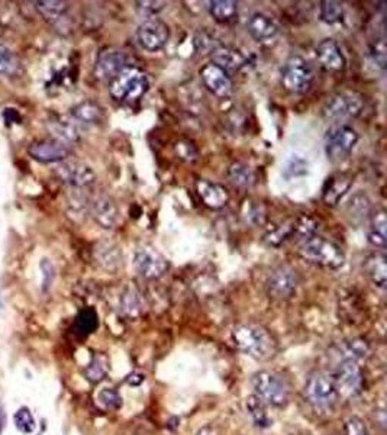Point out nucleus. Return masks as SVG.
I'll use <instances>...</instances> for the list:
<instances>
[{
    "label": "nucleus",
    "instance_id": "nucleus-18",
    "mask_svg": "<svg viewBox=\"0 0 387 435\" xmlns=\"http://www.w3.org/2000/svg\"><path fill=\"white\" fill-rule=\"evenodd\" d=\"M196 192L203 205L212 211H219L229 202V192L226 187L208 179H199L196 182Z\"/></svg>",
    "mask_w": 387,
    "mask_h": 435
},
{
    "label": "nucleus",
    "instance_id": "nucleus-43",
    "mask_svg": "<svg viewBox=\"0 0 387 435\" xmlns=\"http://www.w3.org/2000/svg\"><path fill=\"white\" fill-rule=\"evenodd\" d=\"M345 434L346 435H370L363 419H360L359 416H351L350 419H346Z\"/></svg>",
    "mask_w": 387,
    "mask_h": 435
},
{
    "label": "nucleus",
    "instance_id": "nucleus-21",
    "mask_svg": "<svg viewBox=\"0 0 387 435\" xmlns=\"http://www.w3.org/2000/svg\"><path fill=\"white\" fill-rule=\"evenodd\" d=\"M353 186V177L346 173H336L327 179L322 189V201L327 206H336Z\"/></svg>",
    "mask_w": 387,
    "mask_h": 435
},
{
    "label": "nucleus",
    "instance_id": "nucleus-38",
    "mask_svg": "<svg viewBox=\"0 0 387 435\" xmlns=\"http://www.w3.org/2000/svg\"><path fill=\"white\" fill-rule=\"evenodd\" d=\"M97 402L106 411H120L122 408V397L118 390L112 387H105L97 393Z\"/></svg>",
    "mask_w": 387,
    "mask_h": 435
},
{
    "label": "nucleus",
    "instance_id": "nucleus-7",
    "mask_svg": "<svg viewBox=\"0 0 387 435\" xmlns=\"http://www.w3.org/2000/svg\"><path fill=\"white\" fill-rule=\"evenodd\" d=\"M359 142L357 131L346 124L332 125L324 138V148L328 160L332 163H341L350 157Z\"/></svg>",
    "mask_w": 387,
    "mask_h": 435
},
{
    "label": "nucleus",
    "instance_id": "nucleus-6",
    "mask_svg": "<svg viewBox=\"0 0 387 435\" xmlns=\"http://www.w3.org/2000/svg\"><path fill=\"white\" fill-rule=\"evenodd\" d=\"M364 109L363 96L356 92H338L327 99L322 106V116L327 121L344 124L348 120H354Z\"/></svg>",
    "mask_w": 387,
    "mask_h": 435
},
{
    "label": "nucleus",
    "instance_id": "nucleus-24",
    "mask_svg": "<svg viewBox=\"0 0 387 435\" xmlns=\"http://www.w3.org/2000/svg\"><path fill=\"white\" fill-rule=\"evenodd\" d=\"M96 263L107 270V271H115L120 267L121 260H122V253L121 248L112 241H100L96 244L95 251H93Z\"/></svg>",
    "mask_w": 387,
    "mask_h": 435
},
{
    "label": "nucleus",
    "instance_id": "nucleus-27",
    "mask_svg": "<svg viewBox=\"0 0 387 435\" xmlns=\"http://www.w3.org/2000/svg\"><path fill=\"white\" fill-rule=\"evenodd\" d=\"M48 128L53 134V138H55L61 142H65L68 145H71V144H74V142L80 140L79 128H77V125L73 121L65 120V117H57V120L50 122Z\"/></svg>",
    "mask_w": 387,
    "mask_h": 435
},
{
    "label": "nucleus",
    "instance_id": "nucleus-8",
    "mask_svg": "<svg viewBox=\"0 0 387 435\" xmlns=\"http://www.w3.org/2000/svg\"><path fill=\"white\" fill-rule=\"evenodd\" d=\"M307 402L318 412H331L339 399V393L331 376L324 373L312 374L304 386Z\"/></svg>",
    "mask_w": 387,
    "mask_h": 435
},
{
    "label": "nucleus",
    "instance_id": "nucleus-14",
    "mask_svg": "<svg viewBox=\"0 0 387 435\" xmlns=\"http://www.w3.org/2000/svg\"><path fill=\"white\" fill-rule=\"evenodd\" d=\"M299 278L296 270L289 266H280L268 276L267 293L277 300L290 299L297 289Z\"/></svg>",
    "mask_w": 387,
    "mask_h": 435
},
{
    "label": "nucleus",
    "instance_id": "nucleus-39",
    "mask_svg": "<svg viewBox=\"0 0 387 435\" xmlns=\"http://www.w3.org/2000/svg\"><path fill=\"white\" fill-rule=\"evenodd\" d=\"M14 422H15V426L19 432L25 434V435H31L35 428H36V421H35V416L31 412L29 408L26 407H22L16 411L15 416H14Z\"/></svg>",
    "mask_w": 387,
    "mask_h": 435
},
{
    "label": "nucleus",
    "instance_id": "nucleus-45",
    "mask_svg": "<svg viewBox=\"0 0 387 435\" xmlns=\"http://www.w3.org/2000/svg\"><path fill=\"white\" fill-rule=\"evenodd\" d=\"M166 5H167L166 2H137L135 8L141 14L154 18V16H156V14L161 12L166 8Z\"/></svg>",
    "mask_w": 387,
    "mask_h": 435
},
{
    "label": "nucleus",
    "instance_id": "nucleus-1",
    "mask_svg": "<svg viewBox=\"0 0 387 435\" xmlns=\"http://www.w3.org/2000/svg\"><path fill=\"white\" fill-rule=\"evenodd\" d=\"M232 342L248 357L257 362L272 360L277 352V341L265 327L243 324L232 331Z\"/></svg>",
    "mask_w": 387,
    "mask_h": 435
},
{
    "label": "nucleus",
    "instance_id": "nucleus-37",
    "mask_svg": "<svg viewBox=\"0 0 387 435\" xmlns=\"http://www.w3.org/2000/svg\"><path fill=\"white\" fill-rule=\"evenodd\" d=\"M97 327H99V316H97L95 309L88 308V309H83L79 315H77L75 324H74V328H75L77 332L90 334Z\"/></svg>",
    "mask_w": 387,
    "mask_h": 435
},
{
    "label": "nucleus",
    "instance_id": "nucleus-4",
    "mask_svg": "<svg viewBox=\"0 0 387 435\" xmlns=\"http://www.w3.org/2000/svg\"><path fill=\"white\" fill-rule=\"evenodd\" d=\"M299 254L304 261L328 270H339L345 264V254L341 247L319 235L304 240Z\"/></svg>",
    "mask_w": 387,
    "mask_h": 435
},
{
    "label": "nucleus",
    "instance_id": "nucleus-29",
    "mask_svg": "<svg viewBox=\"0 0 387 435\" xmlns=\"http://www.w3.org/2000/svg\"><path fill=\"white\" fill-rule=\"evenodd\" d=\"M366 270L370 281L374 283V286L384 289L387 283V264H386V256L381 253L371 254L366 260Z\"/></svg>",
    "mask_w": 387,
    "mask_h": 435
},
{
    "label": "nucleus",
    "instance_id": "nucleus-31",
    "mask_svg": "<svg viewBox=\"0 0 387 435\" xmlns=\"http://www.w3.org/2000/svg\"><path fill=\"white\" fill-rule=\"evenodd\" d=\"M387 219L384 211H377L371 215V228L369 231V241L380 248L386 247Z\"/></svg>",
    "mask_w": 387,
    "mask_h": 435
},
{
    "label": "nucleus",
    "instance_id": "nucleus-20",
    "mask_svg": "<svg viewBox=\"0 0 387 435\" xmlns=\"http://www.w3.org/2000/svg\"><path fill=\"white\" fill-rule=\"evenodd\" d=\"M315 54L317 60L327 71H342L346 65V60L341 47L332 38L322 39L315 50Z\"/></svg>",
    "mask_w": 387,
    "mask_h": 435
},
{
    "label": "nucleus",
    "instance_id": "nucleus-41",
    "mask_svg": "<svg viewBox=\"0 0 387 435\" xmlns=\"http://www.w3.org/2000/svg\"><path fill=\"white\" fill-rule=\"evenodd\" d=\"M176 151H177V155L181 158V160H186V162H196L198 160V150H196L195 145H193L189 141H179L176 144Z\"/></svg>",
    "mask_w": 387,
    "mask_h": 435
},
{
    "label": "nucleus",
    "instance_id": "nucleus-44",
    "mask_svg": "<svg viewBox=\"0 0 387 435\" xmlns=\"http://www.w3.org/2000/svg\"><path fill=\"white\" fill-rule=\"evenodd\" d=\"M41 271H43V290L47 292L55 279V268L50 260L44 258L41 261Z\"/></svg>",
    "mask_w": 387,
    "mask_h": 435
},
{
    "label": "nucleus",
    "instance_id": "nucleus-9",
    "mask_svg": "<svg viewBox=\"0 0 387 435\" xmlns=\"http://www.w3.org/2000/svg\"><path fill=\"white\" fill-rule=\"evenodd\" d=\"M331 377L335 383L339 397L356 398L363 392L364 374L360 362H357L356 359L342 357Z\"/></svg>",
    "mask_w": 387,
    "mask_h": 435
},
{
    "label": "nucleus",
    "instance_id": "nucleus-34",
    "mask_svg": "<svg viewBox=\"0 0 387 435\" xmlns=\"http://www.w3.org/2000/svg\"><path fill=\"white\" fill-rule=\"evenodd\" d=\"M346 212L354 221H364L366 218H369V215L371 214V202L369 196L363 192L356 193L351 197L350 204H348Z\"/></svg>",
    "mask_w": 387,
    "mask_h": 435
},
{
    "label": "nucleus",
    "instance_id": "nucleus-19",
    "mask_svg": "<svg viewBox=\"0 0 387 435\" xmlns=\"http://www.w3.org/2000/svg\"><path fill=\"white\" fill-rule=\"evenodd\" d=\"M247 32L257 43L272 41L279 33L277 22L263 12H254L247 21Z\"/></svg>",
    "mask_w": 387,
    "mask_h": 435
},
{
    "label": "nucleus",
    "instance_id": "nucleus-35",
    "mask_svg": "<svg viewBox=\"0 0 387 435\" xmlns=\"http://www.w3.org/2000/svg\"><path fill=\"white\" fill-rule=\"evenodd\" d=\"M21 71V60L16 53L5 44H0V74L14 77Z\"/></svg>",
    "mask_w": 387,
    "mask_h": 435
},
{
    "label": "nucleus",
    "instance_id": "nucleus-3",
    "mask_svg": "<svg viewBox=\"0 0 387 435\" xmlns=\"http://www.w3.org/2000/svg\"><path fill=\"white\" fill-rule=\"evenodd\" d=\"M251 386L255 397L268 407L285 408L290 399V386L287 380L273 370H260L253 374Z\"/></svg>",
    "mask_w": 387,
    "mask_h": 435
},
{
    "label": "nucleus",
    "instance_id": "nucleus-47",
    "mask_svg": "<svg viewBox=\"0 0 387 435\" xmlns=\"http://www.w3.org/2000/svg\"><path fill=\"white\" fill-rule=\"evenodd\" d=\"M5 425H6V414H5V408L2 402H0V435H2Z\"/></svg>",
    "mask_w": 387,
    "mask_h": 435
},
{
    "label": "nucleus",
    "instance_id": "nucleus-11",
    "mask_svg": "<svg viewBox=\"0 0 387 435\" xmlns=\"http://www.w3.org/2000/svg\"><path fill=\"white\" fill-rule=\"evenodd\" d=\"M170 39V26L160 18H149L137 29V43L147 53L161 51Z\"/></svg>",
    "mask_w": 387,
    "mask_h": 435
},
{
    "label": "nucleus",
    "instance_id": "nucleus-28",
    "mask_svg": "<svg viewBox=\"0 0 387 435\" xmlns=\"http://www.w3.org/2000/svg\"><path fill=\"white\" fill-rule=\"evenodd\" d=\"M228 179L229 182L234 184L238 189H244L248 190L251 187H254L255 182H257V176L255 172L244 163H232L228 169Z\"/></svg>",
    "mask_w": 387,
    "mask_h": 435
},
{
    "label": "nucleus",
    "instance_id": "nucleus-23",
    "mask_svg": "<svg viewBox=\"0 0 387 435\" xmlns=\"http://www.w3.org/2000/svg\"><path fill=\"white\" fill-rule=\"evenodd\" d=\"M103 108L95 100H83L71 109L73 121L83 125H97L103 121Z\"/></svg>",
    "mask_w": 387,
    "mask_h": 435
},
{
    "label": "nucleus",
    "instance_id": "nucleus-25",
    "mask_svg": "<svg viewBox=\"0 0 387 435\" xmlns=\"http://www.w3.org/2000/svg\"><path fill=\"white\" fill-rule=\"evenodd\" d=\"M245 409L257 428L265 429L273 425V418L268 414V405L255 397L254 393L247 398Z\"/></svg>",
    "mask_w": 387,
    "mask_h": 435
},
{
    "label": "nucleus",
    "instance_id": "nucleus-30",
    "mask_svg": "<svg viewBox=\"0 0 387 435\" xmlns=\"http://www.w3.org/2000/svg\"><path fill=\"white\" fill-rule=\"evenodd\" d=\"M33 8L47 22L60 21L68 11V5L65 2H58V0H43V2H33Z\"/></svg>",
    "mask_w": 387,
    "mask_h": 435
},
{
    "label": "nucleus",
    "instance_id": "nucleus-26",
    "mask_svg": "<svg viewBox=\"0 0 387 435\" xmlns=\"http://www.w3.org/2000/svg\"><path fill=\"white\" fill-rule=\"evenodd\" d=\"M211 16L222 25H229L238 19V2L234 0H213L209 2Z\"/></svg>",
    "mask_w": 387,
    "mask_h": 435
},
{
    "label": "nucleus",
    "instance_id": "nucleus-33",
    "mask_svg": "<svg viewBox=\"0 0 387 435\" xmlns=\"http://www.w3.org/2000/svg\"><path fill=\"white\" fill-rule=\"evenodd\" d=\"M109 373V360L105 354L96 352L85 369V376L92 383L102 382Z\"/></svg>",
    "mask_w": 387,
    "mask_h": 435
},
{
    "label": "nucleus",
    "instance_id": "nucleus-46",
    "mask_svg": "<svg viewBox=\"0 0 387 435\" xmlns=\"http://www.w3.org/2000/svg\"><path fill=\"white\" fill-rule=\"evenodd\" d=\"M144 380H145V374H142L139 372H132L127 376V383L129 386H139Z\"/></svg>",
    "mask_w": 387,
    "mask_h": 435
},
{
    "label": "nucleus",
    "instance_id": "nucleus-15",
    "mask_svg": "<svg viewBox=\"0 0 387 435\" xmlns=\"http://www.w3.org/2000/svg\"><path fill=\"white\" fill-rule=\"evenodd\" d=\"M125 67H128L127 56L118 48H105L97 54L93 74L99 80L110 82Z\"/></svg>",
    "mask_w": 387,
    "mask_h": 435
},
{
    "label": "nucleus",
    "instance_id": "nucleus-49",
    "mask_svg": "<svg viewBox=\"0 0 387 435\" xmlns=\"http://www.w3.org/2000/svg\"><path fill=\"white\" fill-rule=\"evenodd\" d=\"M0 32H2V25H0Z\"/></svg>",
    "mask_w": 387,
    "mask_h": 435
},
{
    "label": "nucleus",
    "instance_id": "nucleus-16",
    "mask_svg": "<svg viewBox=\"0 0 387 435\" xmlns=\"http://www.w3.org/2000/svg\"><path fill=\"white\" fill-rule=\"evenodd\" d=\"M201 78L205 88L218 99H228L234 93V83L229 74L213 63H208L201 68Z\"/></svg>",
    "mask_w": 387,
    "mask_h": 435
},
{
    "label": "nucleus",
    "instance_id": "nucleus-5",
    "mask_svg": "<svg viewBox=\"0 0 387 435\" xmlns=\"http://www.w3.org/2000/svg\"><path fill=\"white\" fill-rule=\"evenodd\" d=\"M280 82L286 92L292 95H304L314 86L315 70L302 56H290L282 67Z\"/></svg>",
    "mask_w": 387,
    "mask_h": 435
},
{
    "label": "nucleus",
    "instance_id": "nucleus-2",
    "mask_svg": "<svg viewBox=\"0 0 387 435\" xmlns=\"http://www.w3.org/2000/svg\"><path fill=\"white\" fill-rule=\"evenodd\" d=\"M149 90V78L138 67H125L118 75L109 82V95L121 103H134L145 96Z\"/></svg>",
    "mask_w": 387,
    "mask_h": 435
},
{
    "label": "nucleus",
    "instance_id": "nucleus-48",
    "mask_svg": "<svg viewBox=\"0 0 387 435\" xmlns=\"http://www.w3.org/2000/svg\"><path fill=\"white\" fill-rule=\"evenodd\" d=\"M196 435H216V434L211 426H203L196 432Z\"/></svg>",
    "mask_w": 387,
    "mask_h": 435
},
{
    "label": "nucleus",
    "instance_id": "nucleus-22",
    "mask_svg": "<svg viewBox=\"0 0 387 435\" xmlns=\"http://www.w3.org/2000/svg\"><path fill=\"white\" fill-rule=\"evenodd\" d=\"M212 63L216 64L218 67H221L222 70L228 71H238L243 67H245L247 64V57L230 47H216L212 51Z\"/></svg>",
    "mask_w": 387,
    "mask_h": 435
},
{
    "label": "nucleus",
    "instance_id": "nucleus-12",
    "mask_svg": "<svg viewBox=\"0 0 387 435\" xmlns=\"http://www.w3.org/2000/svg\"><path fill=\"white\" fill-rule=\"evenodd\" d=\"M29 155L35 162L43 164H60L71 155V147L55 138H46L33 141L28 147Z\"/></svg>",
    "mask_w": 387,
    "mask_h": 435
},
{
    "label": "nucleus",
    "instance_id": "nucleus-10",
    "mask_svg": "<svg viewBox=\"0 0 387 435\" xmlns=\"http://www.w3.org/2000/svg\"><path fill=\"white\" fill-rule=\"evenodd\" d=\"M132 264L135 271L145 281H159L167 273L169 260L152 246H141L135 250Z\"/></svg>",
    "mask_w": 387,
    "mask_h": 435
},
{
    "label": "nucleus",
    "instance_id": "nucleus-32",
    "mask_svg": "<svg viewBox=\"0 0 387 435\" xmlns=\"http://www.w3.org/2000/svg\"><path fill=\"white\" fill-rule=\"evenodd\" d=\"M120 309L122 310L124 315H127L128 318H138V316L144 310V303L141 299V295L134 289L129 288L124 292L120 300Z\"/></svg>",
    "mask_w": 387,
    "mask_h": 435
},
{
    "label": "nucleus",
    "instance_id": "nucleus-17",
    "mask_svg": "<svg viewBox=\"0 0 387 435\" xmlns=\"http://www.w3.org/2000/svg\"><path fill=\"white\" fill-rule=\"evenodd\" d=\"M90 214L95 222L103 229H115L121 221V211L110 196L99 194L90 204Z\"/></svg>",
    "mask_w": 387,
    "mask_h": 435
},
{
    "label": "nucleus",
    "instance_id": "nucleus-40",
    "mask_svg": "<svg viewBox=\"0 0 387 435\" xmlns=\"http://www.w3.org/2000/svg\"><path fill=\"white\" fill-rule=\"evenodd\" d=\"M307 173V163L299 157L292 158V160L287 162L286 167H285V176L292 179V177H299Z\"/></svg>",
    "mask_w": 387,
    "mask_h": 435
},
{
    "label": "nucleus",
    "instance_id": "nucleus-36",
    "mask_svg": "<svg viewBox=\"0 0 387 435\" xmlns=\"http://www.w3.org/2000/svg\"><path fill=\"white\" fill-rule=\"evenodd\" d=\"M319 18L322 22L328 25H335L342 22L344 19V6L339 2H334V0H325L321 2L319 8Z\"/></svg>",
    "mask_w": 387,
    "mask_h": 435
},
{
    "label": "nucleus",
    "instance_id": "nucleus-13",
    "mask_svg": "<svg viewBox=\"0 0 387 435\" xmlns=\"http://www.w3.org/2000/svg\"><path fill=\"white\" fill-rule=\"evenodd\" d=\"M57 177L73 189H86L96 183L97 176L95 170L82 162L65 160L55 167Z\"/></svg>",
    "mask_w": 387,
    "mask_h": 435
},
{
    "label": "nucleus",
    "instance_id": "nucleus-42",
    "mask_svg": "<svg viewBox=\"0 0 387 435\" xmlns=\"http://www.w3.org/2000/svg\"><path fill=\"white\" fill-rule=\"evenodd\" d=\"M370 57L378 68L383 70L386 67V46L383 39H377L376 43L370 46Z\"/></svg>",
    "mask_w": 387,
    "mask_h": 435
}]
</instances>
